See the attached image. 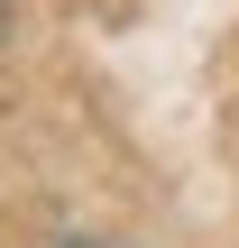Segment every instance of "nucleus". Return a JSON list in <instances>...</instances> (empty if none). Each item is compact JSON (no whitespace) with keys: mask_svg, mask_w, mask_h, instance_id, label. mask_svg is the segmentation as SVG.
<instances>
[{"mask_svg":"<svg viewBox=\"0 0 239 248\" xmlns=\"http://www.w3.org/2000/svg\"><path fill=\"white\" fill-rule=\"evenodd\" d=\"M55 248H120V239H83V230H74V239H55Z\"/></svg>","mask_w":239,"mask_h":248,"instance_id":"f257e3e1","label":"nucleus"},{"mask_svg":"<svg viewBox=\"0 0 239 248\" xmlns=\"http://www.w3.org/2000/svg\"><path fill=\"white\" fill-rule=\"evenodd\" d=\"M0 28H9V0H0Z\"/></svg>","mask_w":239,"mask_h":248,"instance_id":"f03ea898","label":"nucleus"}]
</instances>
